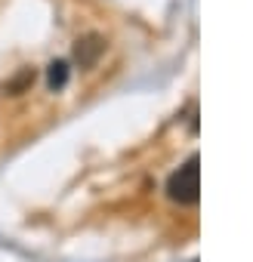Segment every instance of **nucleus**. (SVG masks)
Wrapping results in <instances>:
<instances>
[{"label": "nucleus", "mask_w": 253, "mask_h": 262, "mask_svg": "<svg viewBox=\"0 0 253 262\" xmlns=\"http://www.w3.org/2000/svg\"><path fill=\"white\" fill-rule=\"evenodd\" d=\"M198 155H192L167 182V191L176 204H198V194H201V167H198Z\"/></svg>", "instance_id": "1"}, {"label": "nucleus", "mask_w": 253, "mask_h": 262, "mask_svg": "<svg viewBox=\"0 0 253 262\" xmlns=\"http://www.w3.org/2000/svg\"><path fill=\"white\" fill-rule=\"evenodd\" d=\"M102 50H105V43H102V37H96V34H90V37H83V40H77V47H74V59L80 62V68H93V65H96V59L102 56Z\"/></svg>", "instance_id": "2"}, {"label": "nucleus", "mask_w": 253, "mask_h": 262, "mask_svg": "<svg viewBox=\"0 0 253 262\" xmlns=\"http://www.w3.org/2000/svg\"><path fill=\"white\" fill-rule=\"evenodd\" d=\"M47 83H50V90H62L68 83V65L65 62H53L50 71H47Z\"/></svg>", "instance_id": "3"}, {"label": "nucleus", "mask_w": 253, "mask_h": 262, "mask_svg": "<svg viewBox=\"0 0 253 262\" xmlns=\"http://www.w3.org/2000/svg\"><path fill=\"white\" fill-rule=\"evenodd\" d=\"M28 83H34V71H31V68H25V71H22V74H19L7 90H10V93H19V90H25Z\"/></svg>", "instance_id": "4"}]
</instances>
